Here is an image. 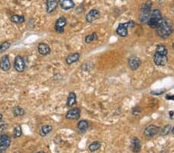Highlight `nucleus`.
Instances as JSON below:
<instances>
[{
    "label": "nucleus",
    "mask_w": 174,
    "mask_h": 153,
    "mask_svg": "<svg viewBox=\"0 0 174 153\" xmlns=\"http://www.w3.org/2000/svg\"><path fill=\"white\" fill-rule=\"evenodd\" d=\"M157 34L161 38H168L173 32L172 22L169 20H163L162 23L156 28Z\"/></svg>",
    "instance_id": "nucleus-1"
},
{
    "label": "nucleus",
    "mask_w": 174,
    "mask_h": 153,
    "mask_svg": "<svg viewBox=\"0 0 174 153\" xmlns=\"http://www.w3.org/2000/svg\"><path fill=\"white\" fill-rule=\"evenodd\" d=\"M13 67L16 72H24L25 69H26V62L23 56L20 55L16 56V58L14 59V63H13Z\"/></svg>",
    "instance_id": "nucleus-4"
},
{
    "label": "nucleus",
    "mask_w": 174,
    "mask_h": 153,
    "mask_svg": "<svg viewBox=\"0 0 174 153\" xmlns=\"http://www.w3.org/2000/svg\"><path fill=\"white\" fill-rule=\"evenodd\" d=\"M170 129H171L170 125H166V126H164L163 129H162V132H161V135H167V134L169 133V131H170Z\"/></svg>",
    "instance_id": "nucleus-29"
},
{
    "label": "nucleus",
    "mask_w": 174,
    "mask_h": 153,
    "mask_svg": "<svg viewBox=\"0 0 174 153\" xmlns=\"http://www.w3.org/2000/svg\"><path fill=\"white\" fill-rule=\"evenodd\" d=\"M100 147H101V143L99 142H92V144L90 145L88 148H89V150L91 151H95L98 149H99Z\"/></svg>",
    "instance_id": "nucleus-28"
},
{
    "label": "nucleus",
    "mask_w": 174,
    "mask_h": 153,
    "mask_svg": "<svg viewBox=\"0 0 174 153\" xmlns=\"http://www.w3.org/2000/svg\"><path fill=\"white\" fill-rule=\"evenodd\" d=\"M160 128L156 125H150L144 130V135L146 138H153L160 132Z\"/></svg>",
    "instance_id": "nucleus-6"
},
{
    "label": "nucleus",
    "mask_w": 174,
    "mask_h": 153,
    "mask_svg": "<svg viewBox=\"0 0 174 153\" xmlns=\"http://www.w3.org/2000/svg\"><path fill=\"white\" fill-rule=\"evenodd\" d=\"M156 53L166 56L167 53H168V50H167L166 47L163 45H158L156 46Z\"/></svg>",
    "instance_id": "nucleus-25"
},
{
    "label": "nucleus",
    "mask_w": 174,
    "mask_h": 153,
    "mask_svg": "<svg viewBox=\"0 0 174 153\" xmlns=\"http://www.w3.org/2000/svg\"><path fill=\"white\" fill-rule=\"evenodd\" d=\"M81 116V110L79 107H74L69 110L66 114V118L69 120H77Z\"/></svg>",
    "instance_id": "nucleus-8"
},
{
    "label": "nucleus",
    "mask_w": 174,
    "mask_h": 153,
    "mask_svg": "<svg viewBox=\"0 0 174 153\" xmlns=\"http://www.w3.org/2000/svg\"><path fill=\"white\" fill-rule=\"evenodd\" d=\"M88 125H89L88 122H87L86 120H82V121H80L77 124V129L81 132H85L88 129Z\"/></svg>",
    "instance_id": "nucleus-23"
},
{
    "label": "nucleus",
    "mask_w": 174,
    "mask_h": 153,
    "mask_svg": "<svg viewBox=\"0 0 174 153\" xmlns=\"http://www.w3.org/2000/svg\"><path fill=\"white\" fill-rule=\"evenodd\" d=\"M76 100H77V97L74 92H70L69 93L68 97L67 100V106L69 107H71L76 104Z\"/></svg>",
    "instance_id": "nucleus-21"
},
{
    "label": "nucleus",
    "mask_w": 174,
    "mask_h": 153,
    "mask_svg": "<svg viewBox=\"0 0 174 153\" xmlns=\"http://www.w3.org/2000/svg\"><path fill=\"white\" fill-rule=\"evenodd\" d=\"M2 114L0 113V122L2 121Z\"/></svg>",
    "instance_id": "nucleus-35"
},
{
    "label": "nucleus",
    "mask_w": 174,
    "mask_h": 153,
    "mask_svg": "<svg viewBox=\"0 0 174 153\" xmlns=\"http://www.w3.org/2000/svg\"><path fill=\"white\" fill-rule=\"evenodd\" d=\"M99 17H100V12L98 9H92L86 15L85 19H86V21L88 23H92V22L98 20Z\"/></svg>",
    "instance_id": "nucleus-10"
},
{
    "label": "nucleus",
    "mask_w": 174,
    "mask_h": 153,
    "mask_svg": "<svg viewBox=\"0 0 174 153\" xmlns=\"http://www.w3.org/2000/svg\"><path fill=\"white\" fill-rule=\"evenodd\" d=\"M11 46V43L9 41H4L0 44V53H4L5 51L9 49Z\"/></svg>",
    "instance_id": "nucleus-26"
},
{
    "label": "nucleus",
    "mask_w": 174,
    "mask_h": 153,
    "mask_svg": "<svg viewBox=\"0 0 174 153\" xmlns=\"http://www.w3.org/2000/svg\"><path fill=\"white\" fill-rule=\"evenodd\" d=\"M116 33H117L120 37H125L128 35V28L125 27L124 23H120V24L118 25L117 30H116Z\"/></svg>",
    "instance_id": "nucleus-18"
},
{
    "label": "nucleus",
    "mask_w": 174,
    "mask_h": 153,
    "mask_svg": "<svg viewBox=\"0 0 174 153\" xmlns=\"http://www.w3.org/2000/svg\"><path fill=\"white\" fill-rule=\"evenodd\" d=\"M80 56H80V54L78 53H72V54L69 55L67 57V59H66V63H67V64H68V65H71L72 63H76V62L79 60Z\"/></svg>",
    "instance_id": "nucleus-17"
},
{
    "label": "nucleus",
    "mask_w": 174,
    "mask_h": 153,
    "mask_svg": "<svg viewBox=\"0 0 174 153\" xmlns=\"http://www.w3.org/2000/svg\"><path fill=\"white\" fill-rule=\"evenodd\" d=\"M37 50H38V53L42 56H47L50 53L51 49L47 43H40L37 46Z\"/></svg>",
    "instance_id": "nucleus-12"
},
{
    "label": "nucleus",
    "mask_w": 174,
    "mask_h": 153,
    "mask_svg": "<svg viewBox=\"0 0 174 153\" xmlns=\"http://www.w3.org/2000/svg\"><path fill=\"white\" fill-rule=\"evenodd\" d=\"M67 24V20L65 17L61 16V17L58 18L55 23V30L58 33H63L64 32V27Z\"/></svg>",
    "instance_id": "nucleus-5"
},
{
    "label": "nucleus",
    "mask_w": 174,
    "mask_h": 153,
    "mask_svg": "<svg viewBox=\"0 0 174 153\" xmlns=\"http://www.w3.org/2000/svg\"><path fill=\"white\" fill-rule=\"evenodd\" d=\"M58 4L63 10H68L74 7V2L73 0H59Z\"/></svg>",
    "instance_id": "nucleus-13"
},
{
    "label": "nucleus",
    "mask_w": 174,
    "mask_h": 153,
    "mask_svg": "<svg viewBox=\"0 0 174 153\" xmlns=\"http://www.w3.org/2000/svg\"><path fill=\"white\" fill-rule=\"evenodd\" d=\"M6 152V148L0 146V153H5Z\"/></svg>",
    "instance_id": "nucleus-32"
},
{
    "label": "nucleus",
    "mask_w": 174,
    "mask_h": 153,
    "mask_svg": "<svg viewBox=\"0 0 174 153\" xmlns=\"http://www.w3.org/2000/svg\"><path fill=\"white\" fill-rule=\"evenodd\" d=\"M25 110L23 107H19V106H15L12 107V114L15 117H21L25 114Z\"/></svg>",
    "instance_id": "nucleus-22"
},
{
    "label": "nucleus",
    "mask_w": 174,
    "mask_h": 153,
    "mask_svg": "<svg viewBox=\"0 0 174 153\" xmlns=\"http://www.w3.org/2000/svg\"><path fill=\"white\" fill-rule=\"evenodd\" d=\"M96 40H98V36H97L96 33H94L90 34V35H88L85 37V43H91Z\"/></svg>",
    "instance_id": "nucleus-27"
},
{
    "label": "nucleus",
    "mask_w": 174,
    "mask_h": 153,
    "mask_svg": "<svg viewBox=\"0 0 174 153\" xmlns=\"http://www.w3.org/2000/svg\"><path fill=\"white\" fill-rule=\"evenodd\" d=\"M162 14L161 12L159 9H155L150 14V19L148 20V25L151 27L152 29H156L157 27L162 23Z\"/></svg>",
    "instance_id": "nucleus-2"
},
{
    "label": "nucleus",
    "mask_w": 174,
    "mask_h": 153,
    "mask_svg": "<svg viewBox=\"0 0 174 153\" xmlns=\"http://www.w3.org/2000/svg\"><path fill=\"white\" fill-rule=\"evenodd\" d=\"M7 127H6V125H0V132H2V131L5 130V129H6Z\"/></svg>",
    "instance_id": "nucleus-31"
},
{
    "label": "nucleus",
    "mask_w": 174,
    "mask_h": 153,
    "mask_svg": "<svg viewBox=\"0 0 174 153\" xmlns=\"http://www.w3.org/2000/svg\"><path fill=\"white\" fill-rule=\"evenodd\" d=\"M166 99H172V100H174V96L173 97H169V96H166Z\"/></svg>",
    "instance_id": "nucleus-34"
},
{
    "label": "nucleus",
    "mask_w": 174,
    "mask_h": 153,
    "mask_svg": "<svg viewBox=\"0 0 174 153\" xmlns=\"http://www.w3.org/2000/svg\"><path fill=\"white\" fill-rule=\"evenodd\" d=\"M152 7V2L151 1H148L143 5L142 10H141L140 16H139V20H140L141 23H146V21L149 20L150 16V11H151Z\"/></svg>",
    "instance_id": "nucleus-3"
},
{
    "label": "nucleus",
    "mask_w": 174,
    "mask_h": 153,
    "mask_svg": "<svg viewBox=\"0 0 174 153\" xmlns=\"http://www.w3.org/2000/svg\"><path fill=\"white\" fill-rule=\"evenodd\" d=\"M11 68V63L9 55H4L0 59V69L3 71H9Z\"/></svg>",
    "instance_id": "nucleus-7"
},
{
    "label": "nucleus",
    "mask_w": 174,
    "mask_h": 153,
    "mask_svg": "<svg viewBox=\"0 0 174 153\" xmlns=\"http://www.w3.org/2000/svg\"><path fill=\"white\" fill-rule=\"evenodd\" d=\"M153 61L156 66H165L167 63L168 59H167V56H166V55L156 53L154 55Z\"/></svg>",
    "instance_id": "nucleus-9"
},
{
    "label": "nucleus",
    "mask_w": 174,
    "mask_h": 153,
    "mask_svg": "<svg viewBox=\"0 0 174 153\" xmlns=\"http://www.w3.org/2000/svg\"><path fill=\"white\" fill-rule=\"evenodd\" d=\"M141 64V60L137 56H131L128 59V66L132 71H135L139 67Z\"/></svg>",
    "instance_id": "nucleus-11"
},
{
    "label": "nucleus",
    "mask_w": 174,
    "mask_h": 153,
    "mask_svg": "<svg viewBox=\"0 0 174 153\" xmlns=\"http://www.w3.org/2000/svg\"><path fill=\"white\" fill-rule=\"evenodd\" d=\"M37 153H46V152H44V151H38Z\"/></svg>",
    "instance_id": "nucleus-38"
},
{
    "label": "nucleus",
    "mask_w": 174,
    "mask_h": 153,
    "mask_svg": "<svg viewBox=\"0 0 174 153\" xmlns=\"http://www.w3.org/2000/svg\"><path fill=\"white\" fill-rule=\"evenodd\" d=\"M11 138L5 134H1L0 135V146L4 148H9L11 145Z\"/></svg>",
    "instance_id": "nucleus-14"
},
{
    "label": "nucleus",
    "mask_w": 174,
    "mask_h": 153,
    "mask_svg": "<svg viewBox=\"0 0 174 153\" xmlns=\"http://www.w3.org/2000/svg\"><path fill=\"white\" fill-rule=\"evenodd\" d=\"M53 130V127L50 125H44L41 127V129H40V135L44 137V136L47 135L48 134L50 133L51 131Z\"/></svg>",
    "instance_id": "nucleus-20"
},
{
    "label": "nucleus",
    "mask_w": 174,
    "mask_h": 153,
    "mask_svg": "<svg viewBox=\"0 0 174 153\" xmlns=\"http://www.w3.org/2000/svg\"><path fill=\"white\" fill-rule=\"evenodd\" d=\"M172 49H174V43H173V44H172Z\"/></svg>",
    "instance_id": "nucleus-39"
},
{
    "label": "nucleus",
    "mask_w": 174,
    "mask_h": 153,
    "mask_svg": "<svg viewBox=\"0 0 174 153\" xmlns=\"http://www.w3.org/2000/svg\"><path fill=\"white\" fill-rule=\"evenodd\" d=\"M10 20L15 24H22L25 22V16L23 15H12L10 17Z\"/></svg>",
    "instance_id": "nucleus-19"
},
{
    "label": "nucleus",
    "mask_w": 174,
    "mask_h": 153,
    "mask_svg": "<svg viewBox=\"0 0 174 153\" xmlns=\"http://www.w3.org/2000/svg\"><path fill=\"white\" fill-rule=\"evenodd\" d=\"M23 135V130L20 125H16L13 129V139H17V138L21 137Z\"/></svg>",
    "instance_id": "nucleus-24"
},
{
    "label": "nucleus",
    "mask_w": 174,
    "mask_h": 153,
    "mask_svg": "<svg viewBox=\"0 0 174 153\" xmlns=\"http://www.w3.org/2000/svg\"><path fill=\"white\" fill-rule=\"evenodd\" d=\"M172 135H174V127H173V128H172Z\"/></svg>",
    "instance_id": "nucleus-36"
},
{
    "label": "nucleus",
    "mask_w": 174,
    "mask_h": 153,
    "mask_svg": "<svg viewBox=\"0 0 174 153\" xmlns=\"http://www.w3.org/2000/svg\"><path fill=\"white\" fill-rule=\"evenodd\" d=\"M164 91H152V94L156 95H160V94H163Z\"/></svg>",
    "instance_id": "nucleus-33"
},
{
    "label": "nucleus",
    "mask_w": 174,
    "mask_h": 153,
    "mask_svg": "<svg viewBox=\"0 0 174 153\" xmlns=\"http://www.w3.org/2000/svg\"><path fill=\"white\" fill-rule=\"evenodd\" d=\"M131 148L135 153H139L141 150V143L138 138H133L131 141Z\"/></svg>",
    "instance_id": "nucleus-16"
},
{
    "label": "nucleus",
    "mask_w": 174,
    "mask_h": 153,
    "mask_svg": "<svg viewBox=\"0 0 174 153\" xmlns=\"http://www.w3.org/2000/svg\"><path fill=\"white\" fill-rule=\"evenodd\" d=\"M58 5V2L56 0H46V6H47V12L51 13L54 12L56 9Z\"/></svg>",
    "instance_id": "nucleus-15"
},
{
    "label": "nucleus",
    "mask_w": 174,
    "mask_h": 153,
    "mask_svg": "<svg viewBox=\"0 0 174 153\" xmlns=\"http://www.w3.org/2000/svg\"><path fill=\"white\" fill-rule=\"evenodd\" d=\"M124 24H125V26L127 28H128V27H133L135 23H134V22L132 21V20H131V21H128V23H124Z\"/></svg>",
    "instance_id": "nucleus-30"
},
{
    "label": "nucleus",
    "mask_w": 174,
    "mask_h": 153,
    "mask_svg": "<svg viewBox=\"0 0 174 153\" xmlns=\"http://www.w3.org/2000/svg\"><path fill=\"white\" fill-rule=\"evenodd\" d=\"M169 113H170V117H171V118H172V114H174V113L172 112V111H170V112H169Z\"/></svg>",
    "instance_id": "nucleus-37"
}]
</instances>
